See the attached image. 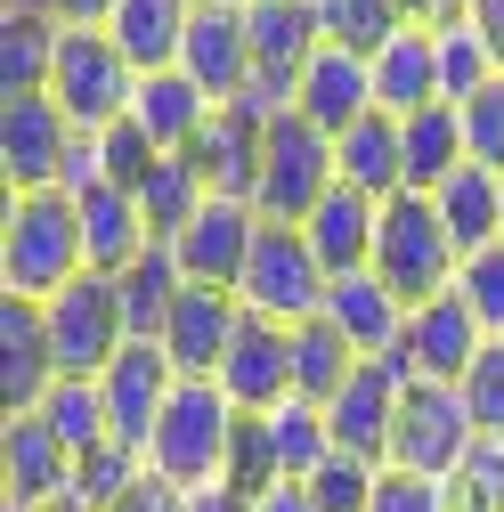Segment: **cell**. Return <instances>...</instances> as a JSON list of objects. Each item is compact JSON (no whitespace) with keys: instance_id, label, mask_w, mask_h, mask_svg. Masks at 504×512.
Listing matches in <instances>:
<instances>
[{"instance_id":"cell-3","label":"cell","mask_w":504,"mask_h":512,"mask_svg":"<svg viewBox=\"0 0 504 512\" xmlns=\"http://www.w3.org/2000/svg\"><path fill=\"white\" fill-rule=\"evenodd\" d=\"M456 269H464V252H456L448 220H439V204L431 196H391L383 228H374V277L407 309H423L439 293H456Z\"/></svg>"},{"instance_id":"cell-9","label":"cell","mask_w":504,"mask_h":512,"mask_svg":"<svg viewBox=\"0 0 504 512\" xmlns=\"http://www.w3.org/2000/svg\"><path fill=\"white\" fill-rule=\"evenodd\" d=\"M82 131L66 122L49 90L41 98H0V171H9V196H66Z\"/></svg>"},{"instance_id":"cell-14","label":"cell","mask_w":504,"mask_h":512,"mask_svg":"<svg viewBox=\"0 0 504 512\" xmlns=\"http://www.w3.org/2000/svg\"><path fill=\"white\" fill-rule=\"evenodd\" d=\"M57 350H49V317L41 301L0 293V407L9 415H41V399L57 391Z\"/></svg>"},{"instance_id":"cell-53","label":"cell","mask_w":504,"mask_h":512,"mask_svg":"<svg viewBox=\"0 0 504 512\" xmlns=\"http://www.w3.org/2000/svg\"><path fill=\"white\" fill-rule=\"evenodd\" d=\"M196 9H244V0H196Z\"/></svg>"},{"instance_id":"cell-10","label":"cell","mask_w":504,"mask_h":512,"mask_svg":"<svg viewBox=\"0 0 504 512\" xmlns=\"http://www.w3.org/2000/svg\"><path fill=\"white\" fill-rule=\"evenodd\" d=\"M480 350H488V334H480V317L456 301V293H439V301H423L415 317H407V342L383 358L399 382H456L464 391V374L480 366Z\"/></svg>"},{"instance_id":"cell-39","label":"cell","mask_w":504,"mask_h":512,"mask_svg":"<svg viewBox=\"0 0 504 512\" xmlns=\"http://www.w3.org/2000/svg\"><path fill=\"white\" fill-rule=\"evenodd\" d=\"M147 480V456H131V447H90V456L74 464V504H90V512H114L122 496H131Z\"/></svg>"},{"instance_id":"cell-43","label":"cell","mask_w":504,"mask_h":512,"mask_svg":"<svg viewBox=\"0 0 504 512\" xmlns=\"http://www.w3.org/2000/svg\"><path fill=\"white\" fill-rule=\"evenodd\" d=\"M456 114H464V147H472V163H480V171H504V74H496L480 98H464Z\"/></svg>"},{"instance_id":"cell-24","label":"cell","mask_w":504,"mask_h":512,"mask_svg":"<svg viewBox=\"0 0 504 512\" xmlns=\"http://www.w3.org/2000/svg\"><path fill=\"white\" fill-rule=\"evenodd\" d=\"M334 179L358 187V196H374V204L407 196V139H399V122H391V114L350 122V131L334 139Z\"/></svg>"},{"instance_id":"cell-18","label":"cell","mask_w":504,"mask_h":512,"mask_svg":"<svg viewBox=\"0 0 504 512\" xmlns=\"http://www.w3.org/2000/svg\"><path fill=\"white\" fill-rule=\"evenodd\" d=\"M0 480H9V512H41L74 496V456L41 415H9L0 423Z\"/></svg>"},{"instance_id":"cell-41","label":"cell","mask_w":504,"mask_h":512,"mask_svg":"<svg viewBox=\"0 0 504 512\" xmlns=\"http://www.w3.org/2000/svg\"><path fill=\"white\" fill-rule=\"evenodd\" d=\"M155 163H163V147L139 131V122H114V131H98V179L122 187V196H139Z\"/></svg>"},{"instance_id":"cell-7","label":"cell","mask_w":504,"mask_h":512,"mask_svg":"<svg viewBox=\"0 0 504 512\" xmlns=\"http://www.w3.org/2000/svg\"><path fill=\"white\" fill-rule=\"evenodd\" d=\"M334 196V139L309 131L301 114L269 122V147H261V187H252V212L277 220V228H301Z\"/></svg>"},{"instance_id":"cell-26","label":"cell","mask_w":504,"mask_h":512,"mask_svg":"<svg viewBox=\"0 0 504 512\" xmlns=\"http://www.w3.org/2000/svg\"><path fill=\"white\" fill-rule=\"evenodd\" d=\"M374 66V106H383L391 122H415L423 106H448V90H439V41L431 33H399L383 57H366Z\"/></svg>"},{"instance_id":"cell-47","label":"cell","mask_w":504,"mask_h":512,"mask_svg":"<svg viewBox=\"0 0 504 512\" xmlns=\"http://www.w3.org/2000/svg\"><path fill=\"white\" fill-rule=\"evenodd\" d=\"M399 17H407L415 33H448V25L472 17V0H399Z\"/></svg>"},{"instance_id":"cell-23","label":"cell","mask_w":504,"mask_h":512,"mask_svg":"<svg viewBox=\"0 0 504 512\" xmlns=\"http://www.w3.org/2000/svg\"><path fill=\"white\" fill-rule=\"evenodd\" d=\"M374 228H383V204L358 196V187H342V179H334V196L301 220V236H309V252L326 261V277L374 269Z\"/></svg>"},{"instance_id":"cell-12","label":"cell","mask_w":504,"mask_h":512,"mask_svg":"<svg viewBox=\"0 0 504 512\" xmlns=\"http://www.w3.org/2000/svg\"><path fill=\"white\" fill-rule=\"evenodd\" d=\"M399 399H407V382H399L383 358H366V366L350 374V391L326 407L334 456H350V464H374V472H383V464H391V431H399Z\"/></svg>"},{"instance_id":"cell-31","label":"cell","mask_w":504,"mask_h":512,"mask_svg":"<svg viewBox=\"0 0 504 512\" xmlns=\"http://www.w3.org/2000/svg\"><path fill=\"white\" fill-rule=\"evenodd\" d=\"M57 49H66L57 17H9L0 9V98H41L49 74H57Z\"/></svg>"},{"instance_id":"cell-35","label":"cell","mask_w":504,"mask_h":512,"mask_svg":"<svg viewBox=\"0 0 504 512\" xmlns=\"http://www.w3.org/2000/svg\"><path fill=\"white\" fill-rule=\"evenodd\" d=\"M204 204H212V187H204V171L187 163V155H163V163L147 171V187H139V220H147L155 244H179L187 220H196Z\"/></svg>"},{"instance_id":"cell-21","label":"cell","mask_w":504,"mask_h":512,"mask_svg":"<svg viewBox=\"0 0 504 512\" xmlns=\"http://www.w3.org/2000/svg\"><path fill=\"white\" fill-rule=\"evenodd\" d=\"M407 317H415V309L374 277V269H350V277L326 285V326H334L358 358H391V350L407 342Z\"/></svg>"},{"instance_id":"cell-20","label":"cell","mask_w":504,"mask_h":512,"mask_svg":"<svg viewBox=\"0 0 504 512\" xmlns=\"http://www.w3.org/2000/svg\"><path fill=\"white\" fill-rule=\"evenodd\" d=\"M293 114L309 122V131H326V139H342L350 122H366V114H383L374 106V66L366 57H350V49H318L309 57V74L293 82Z\"/></svg>"},{"instance_id":"cell-48","label":"cell","mask_w":504,"mask_h":512,"mask_svg":"<svg viewBox=\"0 0 504 512\" xmlns=\"http://www.w3.org/2000/svg\"><path fill=\"white\" fill-rule=\"evenodd\" d=\"M114 512H187V488H171V480H155V472H147V480L122 496Z\"/></svg>"},{"instance_id":"cell-44","label":"cell","mask_w":504,"mask_h":512,"mask_svg":"<svg viewBox=\"0 0 504 512\" xmlns=\"http://www.w3.org/2000/svg\"><path fill=\"white\" fill-rule=\"evenodd\" d=\"M366 512H456V488L448 480H415L399 464H383V480H374V504Z\"/></svg>"},{"instance_id":"cell-51","label":"cell","mask_w":504,"mask_h":512,"mask_svg":"<svg viewBox=\"0 0 504 512\" xmlns=\"http://www.w3.org/2000/svg\"><path fill=\"white\" fill-rule=\"evenodd\" d=\"M472 25L496 41V57H504V0H472Z\"/></svg>"},{"instance_id":"cell-27","label":"cell","mask_w":504,"mask_h":512,"mask_svg":"<svg viewBox=\"0 0 504 512\" xmlns=\"http://www.w3.org/2000/svg\"><path fill=\"white\" fill-rule=\"evenodd\" d=\"M74 212H82V252H90V269H98V277H122V269H131L139 252L155 244L147 220H139V196H122V187H106V179L82 187Z\"/></svg>"},{"instance_id":"cell-42","label":"cell","mask_w":504,"mask_h":512,"mask_svg":"<svg viewBox=\"0 0 504 512\" xmlns=\"http://www.w3.org/2000/svg\"><path fill=\"white\" fill-rule=\"evenodd\" d=\"M464 407H472L480 447H504V342H488V350H480V366L464 374Z\"/></svg>"},{"instance_id":"cell-40","label":"cell","mask_w":504,"mask_h":512,"mask_svg":"<svg viewBox=\"0 0 504 512\" xmlns=\"http://www.w3.org/2000/svg\"><path fill=\"white\" fill-rule=\"evenodd\" d=\"M456 301L480 317V334H488V342H504V244L464 252V269H456Z\"/></svg>"},{"instance_id":"cell-15","label":"cell","mask_w":504,"mask_h":512,"mask_svg":"<svg viewBox=\"0 0 504 512\" xmlns=\"http://www.w3.org/2000/svg\"><path fill=\"white\" fill-rule=\"evenodd\" d=\"M212 382L228 391L236 415H277V407L293 399V334L244 309V334H236V350H228V366H220Z\"/></svg>"},{"instance_id":"cell-28","label":"cell","mask_w":504,"mask_h":512,"mask_svg":"<svg viewBox=\"0 0 504 512\" xmlns=\"http://www.w3.org/2000/svg\"><path fill=\"white\" fill-rule=\"evenodd\" d=\"M212 114H220V106H212L196 82H187L179 66H171V74H147V82H139V106H131V122H139V131H147L163 155H187V147L204 139Z\"/></svg>"},{"instance_id":"cell-2","label":"cell","mask_w":504,"mask_h":512,"mask_svg":"<svg viewBox=\"0 0 504 512\" xmlns=\"http://www.w3.org/2000/svg\"><path fill=\"white\" fill-rule=\"evenodd\" d=\"M236 431H244V415L228 407L220 382H187L179 374V391H171V407H163V423L147 439V472L171 480V488H187V496L220 488L228 464H236Z\"/></svg>"},{"instance_id":"cell-52","label":"cell","mask_w":504,"mask_h":512,"mask_svg":"<svg viewBox=\"0 0 504 512\" xmlns=\"http://www.w3.org/2000/svg\"><path fill=\"white\" fill-rule=\"evenodd\" d=\"M41 512H90V504H74V496H57V504H41Z\"/></svg>"},{"instance_id":"cell-11","label":"cell","mask_w":504,"mask_h":512,"mask_svg":"<svg viewBox=\"0 0 504 512\" xmlns=\"http://www.w3.org/2000/svg\"><path fill=\"white\" fill-rule=\"evenodd\" d=\"M179 391V366L163 358V342H131L106 374H98V399H106V423H114V447H131V456H147V439L163 423Z\"/></svg>"},{"instance_id":"cell-19","label":"cell","mask_w":504,"mask_h":512,"mask_svg":"<svg viewBox=\"0 0 504 512\" xmlns=\"http://www.w3.org/2000/svg\"><path fill=\"white\" fill-rule=\"evenodd\" d=\"M252 236H261V212L236 204V196H212L196 220H187V236H179L171 252H179L187 285H220V293H236V277H244V261H252Z\"/></svg>"},{"instance_id":"cell-32","label":"cell","mask_w":504,"mask_h":512,"mask_svg":"<svg viewBox=\"0 0 504 512\" xmlns=\"http://www.w3.org/2000/svg\"><path fill=\"white\" fill-rule=\"evenodd\" d=\"M439 220H448V236H456V252H480V244H504V171H480V163H464L448 187H439Z\"/></svg>"},{"instance_id":"cell-5","label":"cell","mask_w":504,"mask_h":512,"mask_svg":"<svg viewBox=\"0 0 504 512\" xmlns=\"http://www.w3.org/2000/svg\"><path fill=\"white\" fill-rule=\"evenodd\" d=\"M480 456V431H472V407L456 382H407L399 399V431H391V464L415 472V480H464V464Z\"/></svg>"},{"instance_id":"cell-13","label":"cell","mask_w":504,"mask_h":512,"mask_svg":"<svg viewBox=\"0 0 504 512\" xmlns=\"http://www.w3.org/2000/svg\"><path fill=\"white\" fill-rule=\"evenodd\" d=\"M236 334H244V301H236V293H220V285H187V293L171 301L163 358H171L187 382H212V374L228 366Z\"/></svg>"},{"instance_id":"cell-29","label":"cell","mask_w":504,"mask_h":512,"mask_svg":"<svg viewBox=\"0 0 504 512\" xmlns=\"http://www.w3.org/2000/svg\"><path fill=\"white\" fill-rule=\"evenodd\" d=\"M114 293H122V326H131V342H163V326H171V301L187 293L179 252H171V244H147L139 261L114 277Z\"/></svg>"},{"instance_id":"cell-4","label":"cell","mask_w":504,"mask_h":512,"mask_svg":"<svg viewBox=\"0 0 504 512\" xmlns=\"http://www.w3.org/2000/svg\"><path fill=\"white\" fill-rule=\"evenodd\" d=\"M326 261L309 252V236L301 228H277V220H261V236H252V261H244V277H236V301L252 309V317H269V326H309V317H326Z\"/></svg>"},{"instance_id":"cell-49","label":"cell","mask_w":504,"mask_h":512,"mask_svg":"<svg viewBox=\"0 0 504 512\" xmlns=\"http://www.w3.org/2000/svg\"><path fill=\"white\" fill-rule=\"evenodd\" d=\"M252 512H318V496H309V488H293V480H277V488H261V496H252Z\"/></svg>"},{"instance_id":"cell-45","label":"cell","mask_w":504,"mask_h":512,"mask_svg":"<svg viewBox=\"0 0 504 512\" xmlns=\"http://www.w3.org/2000/svg\"><path fill=\"white\" fill-rule=\"evenodd\" d=\"M374 480H383L374 464H350V456H334L318 480H309V496H318V512H366V504H374Z\"/></svg>"},{"instance_id":"cell-50","label":"cell","mask_w":504,"mask_h":512,"mask_svg":"<svg viewBox=\"0 0 504 512\" xmlns=\"http://www.w3.org/2000/svg\"><path fill=\"white\" fill-rule=\"evenodd\" d=\"M187 512H252V496L220 480V488H196V496H187Z\"/></svg>"},{"instance_id":"cell-30","label":"cell","mask_w":504,"mask_h":512,"mask_svg":"<svg viewBox=\"0 0 504 512\" xmlns=\"http://www.w3.org/2000/svg\"><path fill=\"white\" fill-rule=\"evenodd\" d=\"M399 139H407V196H439V187L472 163L456 106H423L415 122H399Z\"/></svg>"},{"instance_id":"cell-6","label":"cell","mask_w":504,"mask_h":512,"mask_svg":"<svg viewBox=\"0 0 504 512\" xmlns=\"http://www.w3.org/2000/svg\"><path fill=\"white\" fill-rule=\"evenodd\" d=\"M49 98L66 106V122L82 139L114 131V122H131L139 106V66L114 49V33H66L57 49V74H49Z\"/></svg>"},{"instance_id":"cell-22","label":"cell","mask_w":504,"mask_h":512,"mask_svg":"<svg viewBox=\"0 0 504 512\" xmlns=\"http://www.w3.org/2000/svg\"><path fill=\"white\" fill-rule=\"evenodd\" d=\"M187 25H196V0H114V17H106L114 49L139 66V82L179 66V49H187Z\"/></svg>"},{"instance_id":"cell-34","label":"cell","mask_w":504,"mask_h":512,"mask_svg":"<svg viewBox=\"0 0 504 512\" xmlns=\"http://www.w3.org/2000/svg\"><path fill=\"white\" fill-rule=\"evenodd\" d=\"M366 358L326 326V317H309V326H293V399H309V407H334L342 391H350V374H358Z\"/></svg>"},{"instance_id":"cell-37","label":"cell","mask_w":504,"mask_h":512,"mask_svg":"<svg viewBox=\"0 0 504 512\" xmlns=\"http://www.w3.org/2000/svg\"><path fill=\"white\" fill-rule=\"evenodd\" d=\"M439 41V90H448V106H464V98H480L496 74H504V57H496V41L464 17V25H448V33H431Z\"/></svg>"},{"instance_id":"cell-33","label":"cell","mask_w":504,"mask_h":512,"mask_svg":"<svg viewBox=\"0 0 504 512\" xmlns=\"http://www.w3.org/2000/svg\"><path fill=\"white\" fill-rule=\"evenodd\" d=\"M261 431H269V464H277V480H293V488H309V480L334 464L326 407H309V399H285L277 415H261Z\"/></svg>"},{"instance_id":"cell-38","label":"cell","mask_w":504,"mask_h":512,"mask_svg":"<svg viewBox=\"0 0 504 512\" xmlns=\"http://www.w3.org/2000/svg\"><path fill=\"white\" fill-rule=\"evenodd\" d=\"M41 423H49L57 439H66V456H74V464L90 456V447H106V439H114V423H106V399H98V382H74V374H66V382H57V391L41 399Z\"/></svg>"},{"instance_id":"cell-25","label":"cell","mask_w":504,"mask_h":512,"mask_svg":"<svg viewBox=\"0 0 504 512\" xmlns=\"http://www.w3.org/2000/svg\"><path fill=\"white\" fill-rule=\"evenodd\" d=\"M261 147H269V131H261V122H244L236 106H220V114L204 122V139L187 147V163L204 171V187H212V196L252 204V187H261Z\"/></svg>"},{"instance_id":"cell-8","label":"cell","mask_w":504,"mask_h":512,"mask_svg":"<svg viewBox=\"0 0 504 512\" xmlns=\"http://www.w3.org/2000/svg\"><path fill=\"white\" fill-rule=\"evenodd\" d=\"M49 317V350H57V374H74V382H98L122 350H131V326H122V293L114 277H74L57 301H41Z\"/></svg>"},{"instance_id":"cell-46","label":"cell","mask_w":504,"mask_h":512,"mask_svg":"<svg viewBox=\"0 0 504 512\" xmlns=\"http://www.w3.org/2000/svg\"><path fill=\"white\" fill-rule=\"evenodd\" d=\"M9 17H57L66 33H106L114 0H9Z\"/></svg>"},{"instance_id":"cell-17","label":"cell","mask_w":504,"mask_h":512,"mask_svg":"<svg viewBox=\"0 0 504 512\" xmlns=\"http://www.w3.org/2000/svg\"><path fill=\"white\" fill-rule=\"evenodd\" d=\"M244 25H252V82H269V90L293 98V82L309 74V57L326 49L318 0H252Z\"/></svg>"},{"instance_id":"cell-36","label":"cell","mask_w":504,"mask_h":512,"mask_svg":"<svg viewBox=\"0 0 504 512\" xmlns=\"http://www.w3.org/2000/svg\"><path fill=\"white\" fill-rule=\"evenodd\" d=\"M318 25H326V41L350 49V57H383V49L407 33L399 0H318Z\"/></svg>"},{"instance_id":"cell-16","label":"cell","mask_w":504,"mask_h":512,"mask_svg":"<svg viewBox=\"0 0 504 512\" xmlns=\"http://www.w3.org/2000/svg\"><path fill=\"white\" fill-rule=\"evenodd\" d=\"M252 9V0H244ZM244 9H196V25H187V49H179V74L196 82L212 106H236L252 90V25Z\"/></svg>"},{"instance_id":"cell-1","label":"cell","mask_w":504,"mask_h":512,"mask_svg":"<svg viewBox=\"0 0 504 512\" xmlns=\"http://www.w3.org/2000/svg\"><path fill=\"white\" fill-rule=\"evenodd\" d=\"M74 277H90L74 196H9V212H0V293L57 301Z\"/></svg>"}]
</instances>
